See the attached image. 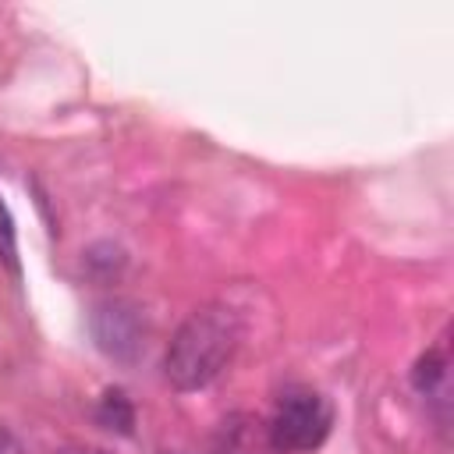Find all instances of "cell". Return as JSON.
Returning <instances> with one entry per match:
<instances>
[{"label": "cell", "mask_w": 454, "mask_h": 454, "mask_svg": "<svg viewBox=\"0 0 454 454\" xmlns=\"http://www.w3.org/2000/svg\"><path fill=\"white\" fill-rule=\"evenodd\" d=\"M96 422H99L103 429H110V433L128 436L131 426H135V408H131L128 394L117 390V387L103 390V397H99V404H96Z\"/></svg>", "instance_id": "cell-5"}, {"label": "cell", "mask_w": 454, "mask_h": 454, "mask_svg": "<svg viewBox=\"0 0 454 454\" xmlns=\"http://www.w3.org/2000/svg\"><path fill=\"white\" fill-rule=\"evenodd\" d=\"M333 426L330 401L312 387H291L277 397L270 415V447L277 454H305L316 450Z\"/></svg>", "instance_id": "cell-2"}, {"label": "cell", "mask_w": 454, "mask_h": 454, "mask_svg": "<svg viewBox=\"0 0 454 454\" xmlns=\"http://www.w3.org/2000/svg\"><path fill=\"white\" fill-rule=\"evenodd\" d=\"M241 340V323L227 305L195 309L170 337L163 355V376L174 390H206L234 358Z\"/></svg>", "instance_id": "cell-1"}, {"label": "cell", "mask_w": 454, "mask_h": 454, "mask_svg": "<svg viewBox=\"0 0 454 454\" xmlns=\"http://www.w3.org/2000/svg\"><path fill=\"white\" fill-rule=\"evenodd\" d=\"M57 454H114V450L92 447V443H71V447H64V450H57Z\"/></svg>", "instance_id": "cell-8"}, {"label": "cell", "mask_w": 454, "mask_h": 454, "mask_svg": "<svg viewBox=\"0 0 454 454\" xmlns=\"http://www.w3.org/2000/svg\"><path fill=\"white\" fill-rule=\"evenodd\" d=\"M0 259L11 273H18V241H14V220H11V209L4 206L0 199Z\"/></svg>", "instance_id": "cell-6"}, {"label": "cell", "mask_w": 454, "mask_h": 454, "mask_svg": "<svg viewBox=\"0 0 454 454\" xmlns=\"http://www.w3.org/2000/svg\"><path fill=\"white\" fill-rule=\"evenodd\" d=\"M0 454H25L21 443H18V436L11 429H4V426H0Z\"/></svg>", "instance_id": "cell-7"}, {"label": "cell", "mask_w": 454, "mask_h": 454, "mask_svg": "<svg viewBox=\"0 0 454 454\" xmlns=\"http://www.w3.org/2000/svg\"><path fill=\"white\" fill-rule=\"evenodd\" d=\"M92 337L103 355L117 362H135L145 348V319L131 301H103L92 309Z\"/></svg>", "instance_id": "cell-3"}, {"label": "cell", "mask_w": 454, "mask_h": 454, "mask_svg": "<svg viewBox=\"0 0 454 454\" xmlns=\"http://www.w3.org/2000/svg\"><path fill=\"white\" fill-rule=\"evenodd\" d=\"M411 383L422 397L447 404V390H450V355H447V337H440L426 355H419L415 369H411Z\"/></svg>", "instance_id": "cell-4"}]
</instances>
